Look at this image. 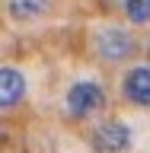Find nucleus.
I'll return each instance as SVG.
<instances>
[{
    "label": "nucleus",
    "instance_id": "39448f33",
    "mask_svg": "<svg viewBox=\"0 0 150 153\" xmlns=\"http://www.w3.org/2000/svg\"><path fill=\"white\" fill-rule=\"evenodd\" d=\"M125 99L150 108V67H134L125 76Z\"/></svg>",
    "mask_w": 150,
    "mask_h": 153
},
{
    "label": "nucleus",
    "instance_id": "0eeeda50",
    "mask_svg": "<svg viewBox=\"0 0 150 153\" xmlns=\"http://www.w3.org/2000/svg\"><path fill=\"white\" fill-rule=\"evenodd\" d=\"M125 13L131 22H150V0H125Z\"/></svg>",
    "mask_w": 150,
    "mask_h": 153
},
{
    "label": "nucleus",
    "instance_id": "20e7f679",
    "mask_svg": "<svg viewBox=\"0 0 150 153\" xmlns=\"http://www.w3.org/2000/svg\"><path fill=\"white\" fill-rule=\"evenodd\" d=\"M22 96H26V76L16 67H0V112L19 105Z\"/></svg>",
    "mask_w": 150,
    "mask_h": 153
},
{
    "label": "nucleus",
    "instance_id": "7ed1b4c3",
    "mask_svg": "<svg viewBox=\"0 0 150 153\" xmlns=\"http://www.w3.org/2000/svg\"><path fill=\"white\" fill-rule=\"evenodd\" d=\"M93 143L102 153H125L131 147V128L125 121H105L93 131Z\"/></svg>",
    "mask_w": 150,
    "mask_h": 153
},
{
    "label": "nucleus",
    "instance_id": "6e6552de",
    "mask_svg": "<svg viewBox=\"0 0 150 153\" xmlns=\"http://www.w3.org/2000/svg\"><path fill=\"white\" fill-rule=\"evenodd\" d=\"M0 140H3V128H0Z\"/></svg>",
    "mask_w": 150,
    "mask_h": 153
},
{
    "label": "nucleus",
    "instance_id": "f257e3e1",
    "mask_svg": "<svg viewBox=\"0 0 150 153\" xmlns=\"http://www.w3.org/2000/svg\"><path fill=\"white\" fill-rule=\"evenodd\" d=\"M102 105H105V93H102V86L93 83V80H80V83H74L67 89V112L74 118H90Z\"/></svg>",
    "mask_w": 150,
    "mask_h": 153
},
{
    "label": "nucleus",
    "instance_id": "423d86ee",
    "mask_svg": "<svg viewBox=\"0 0 150 153\" xmlns=\"http://www.w3.org/2000/svg\"><path fill=\"white\" fill-rule=\"evenodd\" d=\"M48 10V0H7V13L19 22H29V19H38Z\"/></svg>",
    "mask_w": 150,
    "mask_h": 153
},
{
    "label": "nucleus",
    "instance_id": "f03ea898",
    "mask_svg": "<svg viewBox=\"0 0 150 153\" xmlns=\"http://www.w3.org/2000/svg\"><path fill=\"white\" fill-rule=\"evenodd\" d=\"M134 38L128 29H118V26H105L99 35H96V54L102 61H125V57L134 54Z\"/></svg>",
    "mask_w": 150,
    "mask_h": 153
}]
</instances>
